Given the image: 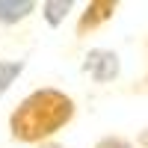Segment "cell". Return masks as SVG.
I'll list each match as a JSON object with an SVG mask.
<instances>
[{"label":"cell","instance_id":"5b68a950","mask_svg":"<svg viewBox=\"0 0 148 148\" xmlns=\"http://www.w3.org/2000/svg\"><path fill=\"white\" fill-rule=\"evenodd\" d=\"M42 12L51 27H59L65 21V15L71 12V0H47V3H42Z\"/></svg>","mask_w":148,"mask_h":148},{"label":"cell","instance_id":"7a4b0ae2","mask_svg":"<svg viewBox=\"0 0 148 148\" xmlns=\"http://www.w3.org/2000/svg\"><path fill=\"white\" fill-rule=\"evenodd\" d=\"M83 68L89 71V77L98 80V83H107L119 77V56L113 51H101V47H95V51H89V56H86Z\"/></svg>","mask_w":148,"mask_h":148},{"label":"cell","instance_id":"9c48e42d","mask_svg":"<svg viewBox=\"0 0 148 148\" xmlns=\"http://www.w3.org/2000/svg\"><path fill=\"white\" fill-rule=\"evenodd\" d=\"M42 148H62V145H56V142H45Z\"/></svg>","mask_w":148,"mask_h":148},{"label":"cell","instance_id":"6da1fadb","mask_svg":"<svg viewBox=\"0 0 148 148\" xmlns=\"http://www.w3.org/2000/svg\"><path fill=\"white\" fill-rule=\"evenodd\" d=\"M74 116V101L59 89H39L27 95L9 119L12 136L21 142H42L65 127Z\"/></svg>","mask_w":148,"mask_h":148},{"label":"cell","instance_id":"ba28073f","mask_svg":"<svg viewBox=\"0 0 148 148\" xmlns=\"http://www.w3.org/2000/svg\"><path fill=\"white\" fill-rule=\"evenodd\" d=\"M139 145H142V148H148V127L139 133Z\"/></svg>","mask_w":148,"mask_h":148},{"label":"cell","instance_id":"8992f818","mask_svg":"<svg viewBox=\"0 0 148 148\" xmlns=\"http://www.w3.org/2000/svg\"><path fill=\"white\" fill-rule=\"evenodd\" d=\"M21 71H24V62H21V59H12V62H0V98H3V95L9 92V86L21 77Z\"/></svg>","mask_w":148,"mask_h":148},{"label":"cell","instance_id":"277c9868","mask_svg":"<svg viewBox=\"0 0 148 148\" xmlns=\"http://www.w3.org/2000/svg\"><path fill=\"white\" fill-rule=\"evenodd\" d=\"M36 9L30 0H0V24H18Z\"/></svg>","mask_w":148,"mask_h":148},{"label":"cell","instance_id":"3957f363","mask_svg":"<svg viewBox=\"0 0 148 148\" xmlns=\"http://www.w3.org/2000/svg\"><path fill=\"white\" fill-rule=\"evenodd\" d=\"M113 12H116V3H110V0H98V3H89L86 6V15L80 18V33L86 30H95L98 24H104L107 18H113Z\"/></svg>","mask_w":148,"mask_h":148},{"label":"cell","instance_id":"52a82bcc","mask_svg":"<svg viewBox=\"0 0 148 148\" xmlns=\"http://www.w3.org/2000/svg\"><path fill=\"white\" fill-rule=\"evenodd\" d=\"M95 148H133L125 136H104V139H98Z\"/></svg>","mask_w":148,"mask_h":148}]
</instances>
